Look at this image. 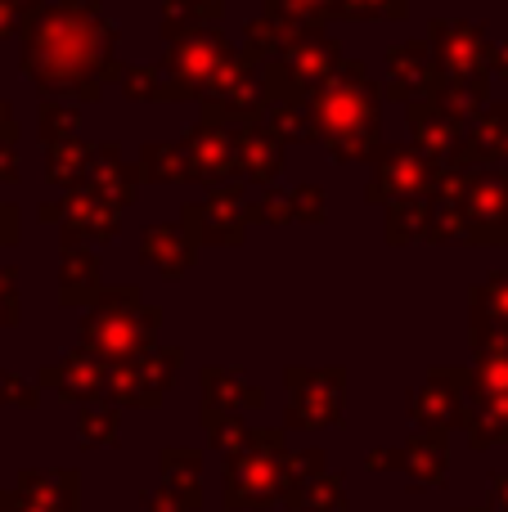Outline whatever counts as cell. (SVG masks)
I'll list each match as a JSON object with an SVG mask.
<instances>
[{
  "label": "cell",
  "instance_id": "6da1fadb",
  "mask_svg": "<svg viewBox=\"0 0 508 512\" xmlns=\"http://www.w3.org/2000/svg\"><path fill=\"white\" fill-rule=\"evenodd\" d=\"M23 72L45 95L95 99L108 77H117V27L95 0H50L27 14Z\"/></svg>",
  "mask_w": 508,
  "mask_h": 512
},
{
  "label": "cell",
  "instance_id": "7a4b0ae2",
  "mask_svg": "<svg viewBox=\"0 0 508 512\" xmlns=\"http://www.w3.org/2000/svg\"><path fill=\"white\" fill-rule=\"evenodd\" d=\"M311 104L315 135L329 144L338 158H365L378 144V86L369 81L365 63L342 59L324 86L306 95Z\"/></svg>",
  "mask_w": 508,
  "mask_h": 512
},
{
  "label": "cell",
  "instance_id": "3957f363",
  "mask_svg": "<svg viewBox=\"0 0 508 512\" xmlns=\"http://www.w3.org/2000/svg\"><path fill=\"white\" fill-rule=\"evenodd\" d=\"M167 32V59H162V99H189V95H212L243 54L230 45V36L212 23H162Z\"/></svg>",
  "mask_w": 508,
  "mask_h": 512
},
{
  "label": "cell",
  "instance_id": "277c9868",
  "mask_svg": "<svg viewBox=\"0 0 508 512\" xmlns=\"http://www.w3.org/2000/svg\"><path fill=\"white\" fill-rule=\"evenodd\" d=\"M428 45L437 54L446 81H482L491 72V41L477 23H459V18H437L428 27Z\"/></svg>",
  "mask_w": 508,
  "mask_h": 512
},
{
  "label": "cell",
  "instance_id": "5b68a950",
  "mask_svg": "<svg viewBox=\"0 0 508 512\" xmlns=\"http://www.w3.org/2000/svg\"><path fill=\"white\" fill-rule=\"evenodd\" d=\"M387 63H392V95L396 99H432L446 86V72H441L437 54H432L428 41H401L387 50Z\"/></svg>",
  "mask_w": 508,
  "mask_h": 512
},
{
  "label": "cell",
  "instance_id": "8992f818",
  "mask_svg": "<svg viewBox=\"0 0 508 512\" xmlns=\"http://www.w3.org/2000/svg\"><path fill=\"white\" fill-rule=\"evenodd\" d=\"M261 99H270L266 95V77L257 72V63L239 59V68H234L230 77L207 95V113H212L216 122H252L257 108H261Z\"/></svg>",
  "mask_w": 508,
  "mask_h": 512
},
{
  "label": "cell",
  "instance_id": "52a82bcc",
  "mask_svg": "<svg viewBox=\"0 0 508 512\" xmlns=\"http://www.w3.org/2000/svg\"><path fill=\"white\" fill-rule=\"evenodd\" d=\"M302 32H306L302 23H293V18H284L279 9L266 5L248 27H243V59H248V63L279 59V54H284Z\"/></svg>",
  "mask_w": 508,
  "mask_h": 512
},
{
  "label": "cell",
  "instance_id": "ba28073f",
  "mask_svg": "<svg viewBox=\"0 0 508 512\" xmlns=\"http://www.w3.org/2000/svg\"><path fill=\"white\" fill-rule=\"evenodd\" d=\"M410 122H414V135H419V149L432 153V158H441V153L455 149V144H459V126H464L437 95H432V99H414V104H410Z\"/></svg>",
  "mask_w": 508,
  "mask_h": 512
},
{
  "label": "cell",
  "instance_id": "9c48e42d",
  "mask_svg": "<svg viewBox=\"0 0 508 512\" xmlns=\"http://www.w3.org/2000/svg\"><path fill=\"white\" fill-rule=\"evenodd\" d=\"M189 162H194V171L203 180H216V176H225V171L239 162V149H234V140L221 131L216 122H203V126H194V135H189Z\"/></svg>",
  "mask_w": 508,
  "mask_h": 512
},
{
  "label": "cell",
  "instance_id": "30bf717a",
  "mask_svg": "<svg viewBox=\"0 0 508 512\" xmlns=\"http://www.w3.org/2000/svg\"><path fill=\"white\" fill-rule=\"evenodd\" d=\"M428 180H432V162L423 158V153L396 149V153H387L383 167H378L374 194H383V189H396V194H419V189H428Z\"/></svg>",
  "mask_w": 508,
  "mask_h": 512
},
{
  "label": "cell",
  "instance_id": "8fae6325",
  "mask_svg": "<svg viewBox=\"0 0 508 512\" xmlns=\"http://www.w3.org/2000/svg\"><path fill=\"white\" fill-rule=\"evenodd\" d=\"M234 149H239V162L252 171V180H270L279 167V135L275 131H261V126H243L239 140H234Z\"/></svg>",
  "mask_w": 508,
  "mask_h": 512
},
{
  "label": "cell",
  "instance_id": "7c38bea8",
  "mask_svg": "<svg viewBox=\"0 0 508 512\" xmlns=\"http://www.w3.org/2000/svg\"><path fill=\"white\" fill-rule=\"evenodd\" d=\"M266 5L302 27H324L333 18V9H338V0H266Z\"/></svg>",
  "mask_w": 508,
  "mask_h": 512
},
{
  "label": "cell",
  "instance_id": "4fadbf2b",
  "mask_svg": "<svg viewBox=\"0 0 508 512\" xmlns=\"http://www.w3.org/2000/svg\"><path fill=\"white\" fill-rule=\"evenodd\" d=\"M333 18H360V23H374V18H405V0H338Z\"/></svg>",
  "mask_w": 508,
  "mask_h": 512
},
{
  "label": "cell",
  "instance_id": "5bb4252c",
  "mask_svg": "<svg viewBox=\"0 0 508 512\" xmlns=\"http://www.w3.org/2000/svg\"><path fill=\"white\" fill-rule=\"evenodd\" d=\"M144 167H149L158 180H171V171H194V162H189V149L153 144V149H144Z\"/></svg>",
  "mask_w": 508,
  "mask_h": 512
},
{
  "label": "cell",
  "instance_id": "9a60e30c",
  "mask_svg": "<svg viewBox=\"0 0 508 512\" xmlns=\"http://www.w3.org/2000/svg\"><path fill=\"white\" fill-rule=\"evenodd\" d=\"M477 140H486V153H508V108L491 104L482 117H477Z\"/></svg>",
  "mask_w": 508,
  "mask_h": 512
},
{
  "label": "cell",
  "instance_id": "2e32d148",
  "mask_svg": "<svg viewBox=\"0 0 508 512\" xmlns=\"http://www.w3.org/2000/svg\"><path fill=\"white\" fill-rule=\"evenodd\" d=\"M41 126H45V140L50 144L72 140V131H77V108L72 104H45L41 108Z\"/></svg>",
  "mask_w": 508,
  "mask_h": 512
},
{
  "label": "cell",
  "instance_id": "e0dca14e",
  "mask_svg": "<svg viewBox=\"0 0 508 512\" xmlns=\"http://www.w3.org/2000/svg\"><path fill=\"white\" fill-rule=\"evenodd\" d=\"M122 86L131 99L162 95V68H122Z\"/></svg>",
  "mask_w": 508,
  "mask_h": 512
},
{
  "label": "cell",
  "instance_id": "ac0fdd59",
  "mask_svg": "<svg viewBox=\"0 0 508 512\" xmlns=\"http://www.w3.org/2000/svg\"><path fill=\"white\" fill-rule=\"evenodd\" d=\"M18 176V158H14V135H0V180Z\"/></svg>",
  "mask_w": 508,
  "mask_h": 512
},
{
  "label": "cell",
  "instance_id": "d6986e66",
  "mask_svg": "<svg viewBox=\"0 0 508 512\" xmlns=\"http://www.w3.org/2000/svg\"><path fill=\"white\" fill-rule=\"evenodd\" d=\"M491 72L508 77V36H504V45H491Z\"/></svg>",
  "mask_w": 508,
  "mask_h": 512
},
{
  "label": "cell",
  "instance_id": "ffe728a7",
  "mask_svg": "<svg viewBox=\"0 0 508 512\" xmlns=\"http://www.w3.org/2000/svg\"><path fill=\"white\" fill-rule=\"evenodd\" d=\"M0 135H14V113H9L5 99H0Z\"/></svg>",
  "mask_w": 508,
  "mask_h": 512
},
{
  "label": "cell",
  "instance_id": "44dd1931",
  "mask_svg": "<svg viewBox=\"0 0 508 512\" xmlns=\"http://www.w3.org/2000/svg\"><path fill=\"white\" fill-rule=\"evenodd\" d=\"M32 5H50V0H32Z\"/></svg>",
  "mask_w": 508,
  "mask_h": 512
}]
</instances>
